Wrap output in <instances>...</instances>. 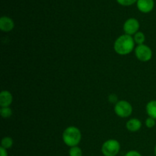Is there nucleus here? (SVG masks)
<instances>
[{"label":"nucleus","mask_w":156,"mask_h":156,"mask_svg":"<svg viewBox=\"0 0 156 156\" xmlns=\"http://www.w3.org/2000/svg\"><path fill=\"white\" fill-rule=\"evenodd\" d=\"M135 47V41L130 35L123 34L119 37L115 41L114 49L119 55H127L133 50Z\"/></svg>","instance_id":"f257e3e1"},{"label":"nucleus","mask_w":156,"mask_h":156,"mask_svg":"<svg viewBox=\"0 0 156 156\" xmlns=\"http://www.w3.org/2000/svg\"><path fill=\"white\" fill-rule=\"evenodd\" d=\"M82 133L79 128L76 126H69L62 133V140L66 146L71 147L77 146L81 142Z\"/></svg>","instance_id":"f03ea898"},{"label":"nucleus","mask_w":156,"mask_h":156,"mask_svg":"<svg viewBox=\"0 0 156 156\" xmlns=\"http://www.w3.org/2000/svg\"><path fill=\"white\" fill-rule=\"evenodd\" d=\"M120 150V144L116 140H107L101 146V152L105 156H116Z\"/></svg>","instance_id":"7ed1b4c3"},{"label":"nucleus","mask_w":156,"mask_h":156,"mask_svg":"<svg viewBox=\"0 0 156 156\" xmlns=\"http://www.w3.org/2000/svg\"><path fill=\"white\" fill-rule=\"evenodd\" d=\"M114 112L118 117L126 118L129 117L133 113V107L126 101H119L114 106Z\"/></svg>","instance_id":"20e7f679"},{"label":"nucleus","mask_w":156,"mask_h":156,"mask_svg":"<svg viewBox=\"0 0 156 156\" xmlns=\"http://www.w3.org/2000/svg\"><path fill=\"white\" fill-rule=\"evenodd\" d=\"M135 54L137 59L142 62H148L152 57V50L146 44L138 45L135 49Z\"/></svg>","instance_id":"39448f33"},{"label":"nucleus","mask_w":156,"mask_h":156,"mask_svg":"<svg viewBox=\"0 0 156 156\" xmlns=\"http://www.w3.org/2000/svg\"><path fill=\"white\" fill-rule=\"evenodd\" d=\"M140 27V24L138 20L131 18L125 21L124 24H123V30L125 32V34L131 36L133 34H136L138 32Z\"/></svg>","instance_id":"423d86ee"},{"label":"nucleus","mask_w":156,"mask_h":156,"mask_svg":"<svg viewBox=\"0 0 156 156\" xmlns=\"http://www.w3.org/2000/svg\"><path fill=\"white\" fill-rule=\"evenodd\" d=\"M137 8L143 13H149L155 6L154 0H138L136 2Z\"/></svg>","instance_id":"0eeeda50"},{"label":"nucleus","mask_w":156,"mask_h":156,"mask_svg":"<svg viewBox=\"0 0 156 156\" xmlns=\"http://www.w3.org/2000/svg\"><path fill=\"white\" fill-rule=\"evenodd\" d=\"M15 27L13 20L7 16H2L0 18V29L3 32H10Z\"/></svg>","instance_id":"6e6552de"},{"label":"nucleus","mask_w":156,"mask_h":156,"mask_svg":"<svg viewBox=\"0 0 156 156\" xmlns=\"http://www.w3.org/2000/svg\"><path fill=\"white\" fill-rule=\"evenodd\" d=\"M13 97L9 91H2L0 93V106L2 108L9 107L12 103Z\"/></svg>","instance_id":"1a4fd4ad"},{"label":"nucleus","mask_w":156,"mask_h":156,"mask_svg":"<svg viewBox=\"0 0 156 156\" xmlns=\"http://www.w3.org/2000/svg\"><path fill=\"white\" fill-rule=\"evenodd\" d=\"M126 129L130 132H136L142 127V123L139 119L133 118L128 120L126 124Z\"/></svg>","instance_id":"9d476101"},{"label":"nucleus","mask_w":156,"mask_h":156,"mask_svg":"<svg viewBox=\"0 0 156 156\" xmlns=\"http://www.w3.org/2000/svg\"><path fill=\"white\" fill-rule=\"evenodd\" d=\"M146 109L149 117L156 120V101L153 100L149 101L146 105Z\"/></svg>","instance_id":"9b49d317"},{"label":"nucleus","mask_w":156,"mask_h":156,"mask_svg":"<svg viewBox=\"0 0 156 156\" xmlns=\"http://www.w3.org/2000/svg\"><path fill=\"white\" fill-rule=\"evenodd\" d=\"M13 145V140L9 136H5L2 140L1 147L4 148L5 149H10Z\"/></svg>","instance_id":"f8f14e48"},{"label":"nucleus","mask_w":156,"mask_h":156,"mask_svg":"<svg viewBox=\"0 0 156 156\" xmlns=\"http://www.w3.org/2000/svg\"><path fill=\"white\" fill-rule=\"evenodd\" d=\"M133 39L135 43H136L138 45H141V44H143V43L146 41V37L143 32L138 31L136 34H134Z\"/></svg>","instance_id":"ddd939ff"},{"label":"nucleus","mask_w":156,"mask_h":156,"mask_svg":"<svg viewBox=\"0 0 156 156\" xmlns=\"http://www.w3.org/2000/svg\"><path fill=\"white\" fill-rule=\"evenodd\" d=\"M69 156H82V151L81 148L79 146H74V147L70 148L69 151Z\"/></svg>","instance_id":"4468645a"},{"label":"nucleus","mask_w":156,"mask_h":156,"mask_svg":"<svg viewBox=\"0 0 156 156\" xmlns=\"http://www.w3.org/2000/svg\"><path fill=\"white\" fill-rule=\"evenodd\" d=\"M0 114L3 118H9L12 116V111L9 107H6V108H2L0 110Z\"/></svg>","instance_id":"2eb2a0df"},{"label":"nucleus","mask_w":156,"mask_h":156,"mask_svg":"<svg viewBox=\"0 0 156 156\" xmlns=\"http://www.w3.org/2000/svg\"><path fill=\"white\" fill-rule=\"evenodd\" d=\"M138 0H117V2L123 6H129L133 5L135 2H137Z\"/></svg>","instance_id":"dca6fc26"},{"label":"nucleus","mask_w":156,"mask_h":156,"mask_svg":"<svg viewBox=\"0 0 156 156\" xmlns=\"http://www.w3.org/2000/svg\"><path fill=\"white\" fill-rule=\"evenodd\" d=\"M146 125L148 128H153L155 126V120L149 117L146 120Z\"/></svg>","instance_id":"f3484780"},{"label":"nucleus","mask_w":156,"mask_h":156,"mask_svg":"<svg viewBox=\"0 0 156 156\" xmlns=\"http://www.w3.org/2000/svg\"><path fill=\"white\" fill-rule=\"evenodd\" d=\"M124 156H142V155L140 153V152H137V151L131 150V151H129L128 152H126V155Z\"/></svg>","instance_id":"a211bd4d"},{"label":"nucleus","mask_w":156,"mask_h":156,"mask_svg":"<svg viewBox=\"0 0 156 156\" xmlns=\"http://www.w3.org/2000/svg\"><path fill=\"white\" fill-rule=\"evenodd\" d=\"M0 156H9L8 155L7 149L2 147H0Z\"/></svg>","instance_id":"6ab92c4d"},{"label":"nucleus","mask_w":156,"mask_h":156,"mask_svg":"<svg viewBox=\"0 0 156 156\" xmlns=\"http://www.w3.org/2000/svg\"><path fill=\"white\" fill-rule=\"evenodd\" d=\"M154 152H155V155L156 156V145H155V149H154Z\"/></svg>","instance_id":"aec40b11"}]
</instances>
